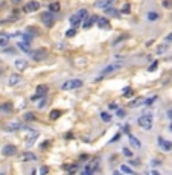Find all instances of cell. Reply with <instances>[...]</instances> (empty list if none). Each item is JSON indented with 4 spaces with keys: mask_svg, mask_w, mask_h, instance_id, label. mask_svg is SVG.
<instances>
[{
    "mask_svg": "<svg viewBox=\"0 0 172 175\" xmlns=\"http://www.w3.org/2000/svg\"><path fill=\"white\" fill-rule=\"evenodd\" d=\"M87 17H88V11L87 9H79L73 15H70L69 21H70L72 26H75V29H76V26L81 24V23H84V20H87Z\"/></svg>",
    "mask_w": 172,
    "mask_h": 175,
    "instance_id": "6da1fadb",
    "label": "cell"
},
{
    "mask_svg": "<svg viewBox=\"0 0 172 175\" xmlns=\"http://www.w3.org/2000/svg\"><path fill=\"white\" fill-rule=\"evenodd\" d=\"M137 124L142 129L145 131H149L152 129V114L151 113H148V114H142L139 119H137Z\"/></svg>",
    "mask_w": 172,
    "mask_h": 175,
    "instance_id": "7a4b0ae2",
    "label": "cell"
},
{
    "mask_svg": "<svg viewBox=\"0 0 172 175\" xmlns=\"http://www.w3.org/2000/svg\"><path fill=\"white\" fill-rule=\"evenodd\" d=\"M82 87V81L81 79H67L62 82L61 89L62 90H76V89H81Z\"/></svg>",
    "mask_w": 172,
    "mask_h": 175,
    "instance_id": "3957f363",
    "label": "cell"
},
{
    "mask_svg": "<svg viewBox=\"0 0 172 175\" xmlns=\"http://www.w3.org/2000/svg\"><path fill=\"white\" fill-rule=\"evenodd\" d=\"M122 63H113V64H108V66H105L102 70H101V76H105V75H110V73H114V72H117L119 69H122Z\"/></svg>",
    "mask_w": 172,
    "mask_h": 175,
    "instance_id": "277c9868",
    "label": "cell"
},
{
    "mask_svg": "<svg viewBox=\"0 0 172 175\" xmlns=\"http://www.w3.org/2000/svg\"><path fill=\"white\" fill-rule=\"evenodd\" d=\"M28 133H29V136L26 137V142L24 143H26V148H32L35 145V140L38 139L40 133H38V131H35V129H29Z\"/></svg>",
    "mask_w": 172,
    "mask_h": 175,
    "instance_id": "5b68a950",
    "label": "cell"
},
{
    "mask_svg": "<svg viewBox=\"0 0 172 175\" xmlns=\"http://www.w3.org/2000/svg\"><path fill=\"white\" fill-rule=\"evenodd\" d=\"M38 8H40V2H37V0H31V2H28L23 6V12L31 14V12L38 11Z\"/></svg>",
    "mask_w": 172,
    "mask_h": 175,
    "instance_id": "8992f818",
    "label": "cell"
},
{
    "mask_svg": "<svg viewBox=\"0 0 172 175\" xmlns=\"http://www.w3.org/2000/svg\"><path fill=\"white\" fill-rule=\"evenodd\" d=\"M5 129L11 133V131H19V129H26V131H29L31 128H28V126L24 128V126L20 124V122H9V124L6 125V128H5Z\"/></svg>",
    "mask_w": 172,
    "mask_h": 175,
    "instance_id": "52a82bcc",
    "label": "cell"
},
{
    "mask_svg": "<svg viewBox=\"0 0 172 175\" xmlns=\"http://www.w3.org/2000/svg\"><path fill=\"white\" fill-rule=\"evenodd\" d=\"M116 2V0H97V2L95 3V6L97 8V9H108V8H111L113 3Z\"/></svg>",
    "mask_w": 172,
    "mask_h": 175,
    "instance_id": "ba28073f",
    "label": "cell"
},
{
    "mask_svg": "<svg viewBox=\"0 0 172 175\" xmlns=\"http://www.w3.org/2000/svg\"><path fill=\"white\" fill-rule=\"evenodd\" d=\"M41 20H43V23L46 24L47 28H50V26L55 23V19H53L52 12H43V14H41Z\"/></svg>",
    "mask_w": 172,
    "mask_h": 175,
    "instance_id": "9c48e42d",
    "label": "cell"
},
{
    "mask_svg": "<svg viewBox=\"0 0 172 175\" xmlns=\"http://www.w3.org/2000/svg\"><path fill=\"white\" fill-rule=\"evenodd\" d=\"M46 93H47V85H38L37 87V94L32 96L34 101L41 99V98H46Z\"/></svg>",
    "mask_w": 172,
    "mask_h": 175,
    "instance_id": "30bf717a",
    "label": "cell"
},
{
    "mask_svg": "<svg viewBox=\"0 0 172 175\" xmlns=\"http://www.w3.org/2000/svg\"><path fill=\"white\" fill-rule=\"evenodd\" d=\"M20 82H22V76L19 73H12L9 78H8V85H11V87L19 85Z\"/></svg>",
    "mask_w": 172,
    "mask_h": 175,
    "instance_id": "8fae6325",
    "label": "cell"
},
{
    "mask_svg": "<svg viewBox=\"0 0 172 175\" xmlns=\"http://www.w3.org/2000/svg\"><path fill=\"white\" fill-rule=\"evenodd\" d=\"M158 146L161 148V149H165V151H171L172 149V142H169V140L166 139H163V137H158Z\"/></svg>",
    "mask_w": 172,
    "mask_h": 175,
    "instance_id": "7c38bea8",
    "label": "cell"
},
{
    "mask_svg": "<svg viewBox=\"0 0 172 175\" xmlns=\"http://www.w3.org/2000/svg\"><path fill=\"white\" fill-rule=\"evenodd\" d=\"M96 24L99 26V29H110V28H111L110 21H108V20L105 19V17H97Z\"/></svg>",
    "mask_w": 172,
    "mask_h": 175,
    "instance_id": "4fadbf2b",
    "label": "cell"
},
{
    "mask_svg": "<svg viewBox=\"0 0 172 175\" xmlns=\"http://www.w3.org/2000/svg\"><path fill=\"white\" fill-rule=\"evenodd\" d=\"M31 55H32V58H34L35 61H41V59H44V58H46L47 52L41 49V50H35V52H31Z\"/></svg>",
    "mask_w": 172,
    "mask_h": 175,
    "instance_id": "5bb4252c",
    "label": "cell"
},
{
    "mask_svg": "<svg viewBox=\"0 0 172 175\" xmlns=\"http://www.w3.org/2000/svg\"><path fill=\"white\" fill-rule=\"evenodd\" d=\"M6 157H12V155H15V152H17V148L14 146V145H6V146H3V151H2Z\"/></svg>",
    "mask_w": 172,
    "mask_h": 175,
    "instance_id": "9a60e30c",
    "label": "cell"
},
{
    "mask_svg": "<svg viewBox=\"0 0 172 175\" xmlns=\"http://www.w3.org/2000/svg\"><path fill=\"white\" fill-rule=\"evenodd\" d=\"M29 67V63L26 59H15V69H19L20 72H24Z\"/></svg>",
    "mask_w": 172,
    "mask_h": 175,
    "instance_id": "2e32d148",
    "label": "cell"
},
{
    "mask_svg": "<svg viewBox=\"0 0 172 175\" xmlns=\"http://www.w3.org/2000/svg\"><path fill=\"white\" fill-rule=\"evenodd\" d=\"M9 35L5 34V32H0V47H5L8 46V43H9Z\"/></svg>",
    "mask_w": 172,
    "mask_h": 175,
    "instance_id": "e0dca14e",
    "label": "cell"
},
{
    "mask_svg": "<svg viewBox=\"0 0 172 175\" xmlns=\"http://www.w3.org/2000/svg\"><path fill=\"white\" fill-rule=\"evenodd\" d=\"M96 21H97V17H96V15H92V17H90L88 20H85V21L82 23L84 29H88V28H92V26H93V24H95Z\"/></svg>",
    "mask_w": 172,
    "mask_h": 175,
    "instance_id": "ac0fdd59",
    "label": "cell"
},
{
    "mask_svg": "<svg viewBox=\"0 0 172 175\" xmlns=\"http://www.w3.org/2000/svg\"><path fill=\"white\" fill-rule=\"evenodd\" d=\"M142 105H145V98H137V99H134V101L130 104V107L135 108V107H142Z\"/></svg>",
    "mask_w": 172,
    "mask_h": 175,
    "instance_id": "d6986e66",
    "label": "cell"
},
{
    "mask_svg": "<svg viewBox=\"0 0 172 175\" xmlns=\"http://www.w3.org/2000/svg\"><path fill=\"white\" fill-rule=\"evenodd\" d=\"M130 143H131V146L137 148V149H139V148H142V143L139 142V139L134 137V136H131V134H130Z\"/></svg>",
    "mask_w": 172,
    "mask_h": 175,
    "instance_id": "ffe728a7",
    "label": "cell"
},
{
    "mask_svg": "<svg viewBox=\"0 0 172 175\" xmlns=\"http://www.w3.org/2000/svg\"><path fill=\"white\" fill-rule=\"evenodd\" d=\"M19 47L23 50V52H31V44L28 41H20L19 43Z\"/></svg>",
    "mask_w": 172,
    "mask_h": 175,
    "instance_id": "44dd1931",
    "label": "cell"
},
{
    "mask_svg": "<svg viewBox=\"0 0 172 175\" xmlns=\"http://www.w3.org/2000/svg\"><path fill=\"white\" fill-rule=\"evenodd\" d=\"M59 3L58 2H53V3H50L49 5V12H58L59 11Z\"/></svg>",
    "mask_w": 172,
    "mask_h": 175,
    "instance_id": "7402d4cb",
    "label": "cell"
},
{
    "mask_svg": "<svg viewBox=\"0 0 172 175\" xmlns=\"http://www.w3.org/2000/svg\"><path fill=\"white\" fill-rule=\"evenodd\" d=\"M97 164H99V160H97V159H93V160H92V163H90V164H87V166H85V168H88V169H92V171L95 172V171L97 169Z\"/></svg>",
    "mask_w": 172,
    "mask_h": 175,
    "instance_id": "603a6c76",
    "label": "cell"
},
{
    "mask_svg": "<svg viewBox=\"0 0 172 175\" xmlns=\"http://www.w3.org/2000/svg\"><path fill=\"white\" fill-rule=\"evenodd\" d=\"M146 17H148V20H149V21H157V20L160 19V15H158L157 12H152V11H151V12H148V15H146Z\"/></svg>",
    "mask_w": 172,
    "mask_h": 175,
    "instance_id": "cb8c5ba5",
    "label": "cell"
},
{
    "mask_svg": "<svg viewBox=\"0 0 172 175\" xmlns=\"http://www.w3.org/2000/svg\"><path fill=\"white\" fill-rule=\"evenodd\" d=\"M120 172H122V174H130V175H134V171H133L131 168H128L126 164H122V166H120Z\"/></svg>",
    "mask_w": 172,
    "mask_h": 175,
    "instance_id": "d4e9b609",
    "label": "cell"
},
{
    "mask_svg": "<svg viewBox=\"0 0 172 175\" xmlns=\"http://www.w3.org/2000/svg\"><path fill=\"white\" fill-rule=\"evenodd\" d=\"M101 119H102V122H105V124H108V122H111V116L108 114V113H101Z\"/></svg>",
    "mask_w": 172,
    "mask_h": 175,
    "instance_id": "484cf974",
    "label": "cell"
},
{
    "mask_svg": "<svg viewBox=\"0 0 172 175\" xmlns=\"http://www.w3.org/2000/svg\"><path fill=\"white\" fill-rule=\"evenodd\" d=\"M49 116H50V119H53V120H55V119H58V117L61 116V111H59V110H52Z\"/></svg>",
    "mask_w": 172,
    "mask_h": 175,
    "instance_id": "4316f807",
    "label": "cell"
},
{
    "mask_svg": "<svg viewBox=\"0 0 172 175\" xmlns=\"http://www.w3.org/2000/svg\"><path fill=\"white\" fill-rule=\"evenodd\" d=\"M64 169L69 171L70 174H73V172H76L78 168H76V164H66V166H64Z\"/></svg>",
    "mask_w": 172,
    "mask_h": 175,
    "instance_id": "83f0119b",
    "label": "cell"
},
{
    "mask_svg": "<svg viewBox=\"0 0 172 175\" xmlns=\"http://www.w3.org/2000/svg\"><path fill=\"white\" fill-rule=\"evenodd\" d=\"M123 96H125V98H130V96H133L134 93H133V89H131V87H126V89H123Z\"/></svg>",
    "mask_w": 172,
    "mask_h": 175,
    "instance_id": "f1b7e54d",
    "label": "cell"
},
{
    "mask_svg": "<svg viewBox=\"0 0 172 175\" xmlns=\"http://www.w3.org/2000/svg\"><path fill=\"white\" fill-rule=\"evenodd\" d=\"M105 12H107L108 15H113V17H117V15H119V12H117L113 6H111V8H108V9H105Z\"/></svg>",
    "mask_w": 172,
    "mask_h": 175,
    "instance_id": "f546056e",
    "label": "cell"
},
{
    "mask_svg": "<svg viewBox=\"0 0 172 175\" xmlns=\"http://www.w3.org/2000/svg\"><path fill=\"white\" fill-rule=\"evenodd\" d=\"M23 119L28 120V122H32V120H35V116H34V113H26V114L23 116Z\"/></svg>",
    "mask_w": 172,
    "mask_h": 175,
    "instance_id": "4dcf8cb0",
    "label": "cell"
},
{
    "mask_svg": "<svg viewBox=\"0 0 172 175\" xmlns=\"http://www.w3.org/2000/svg\"><path fill=\"white\" fill-rule=\"evenodd\" d=\"M47 104V99L46 98H41L40 101H38V104H37V107L38 108H44V105H46Z\"/></svg>",
    "mask_w": 172,
    "mask_h": 175,
    "instance_id": "1f68e13d",
    "label": "cell"
},
{
    "mask_svg": "<svg viewBox=\"0 0 172 175\" xmlns=\"http://www.w3.org/2000/svg\"><path fill=\"white\" fill-rule=\"evenodd\" d=\"M23 159H24V160H35L37 157H35L34 154H31V152H26V154L23 155Z\"/></svg>",
    "mask_w": 172,
    "mask_h": 175,
    "instance_id": "d6a6232c",
    "label": "cell"
},
{
    "mask_svg": "<svg viewBox=\"0 0 172 175\" xmlns=\"http://www.w3.org/2000/svg\"><path fill=\"white\" fill-rule=\"evenodd\" d=\"M122 152H123V155H125V157H128V159H131V157H133V152L128 149V148H123Z\"/></svg>",
    "mask_w": 172,
    "mask_h": 175,
    "instance_id": "836d02e7",
    "label": "cell"
},
{
    "mask_svg": "<svg viewBox=\"0 0 172 175\" xmlns=\"http://www.w3.org/2000/svg\"><path fill=\"white\" fill-rule=\"evenodd\" d=\"M168 47H169L168 44H163V46H158V47H157V52H158V54H163V52H166V50H168Z\"/></svg>",
    "mask_w": 172,
    "mask_h": 175,
    "instance_id": "e575fe53",
    "label": "cell"
},
{
    "mask_svg": "<svg viewBox=\"0 0 172 175\" xmlns=\"http://www.w3.org/2000/svg\"><path fill=\"white\" fill-rule=\"evenodd\" d=\"M66 35H67V37H75V35H76V29H75V28H72V29H69Z\"/></svg>",
    "mask_w": 172,
    "mask_h": 175,
    "instance_id": "d590c367",
    "label": "cell"
},
{
    "mask_svg": "<svg viewBox=\"0 0 172 175\" xmlns=\"http://www.w3.org/2000/svg\"><path fill=\"white\" fill-rule=\"evenodd\" d=\"M82 175H95V172H93L92 169H88V168H85V169L82 171Z\"/></svg>",
    "mask_w": 172,
    "mask_h": 175,
    "instance_id": "8d00e7d4",
    "label": "cell"
},
{
    "mask_svg": "<svg viewBox=\"0 0 172 175\" xmlns=\"http://www.w3.org/2000/svg\"><path fill=\"white\" fill-rule=\"evenodd\" d=\"M47 166H41V169H40V175H46L47 174Z\"/></svg>",
    "mask_w": 172,
    "mask_h": 175,
    "instance_id": "74e56055",
    "label": "cell"
},
{
    "mask_svg": "<svg viewBox=\"0 0 172 175\" xmlns=\"http://www.w3.org/2000/svg\"><path fill=\"white\" fill-rule=\"evenodd\" d=\"M157 66H158V63H157V61H156V63H152V64L149 66V69H148V70H149V72H154V70H156V69H157Z\"/></svg>",
    "mask_w": 172,
    "mask_h": 175,
    "instance_id": "f35d334b",
    "label": "cell"
},
{
    "mask_svg": "<svg viewBox=\"0 0 172 175\" xmlns=\"http://www.w3.org/2000/svg\"><path fill=\"white\" fill-rule=\"evenodd\" d=\"M122 12H123V14H128V12H130V5H125V6L122 8Z\"/></svg>",
    "mask_w": 172,
    "mask_h": 175,
    "instance_id": "ab89813d",
    "label": "cell"
},
{
    "mask_svg": "<svg viewBox=\"0 0 172 175\" xmlns=\"http://www.w3.org/2000/svg\"><path fill=\"white\" fill-rule=\"evenodd\" d=\"M3 110H5V111H11V110H12L11 104H5V105H3Z\"/></svg>",
    "mask_w": 172,
    "mask_h": 175,
    "instance_id": "60d3db41",
    "label": "cell"
},
{
    "mask_svg": "<svg viewBox=\"0 0 172 175\" xmlns=\"http://www.w3.org/2000/svg\"><path fill=\"white\" fill-rule=\"evenodd\" d=\"M117 116H119V117H123V116H125V111H123V110H119V108H117Z\"/></svg>",
    "mask_w": 172,
    "mask_h": 175,
    "instance_id": "b9f144b4",
    "label": "cell"
},
{
    "mask_svg": "<svg viewBox=\"0 0 172 175\" xmlns=\"http://www.w3.org/2000/svg\"><path fill=\"white\" fill-rule=\"evenodd\" d=\"M108 107H110V110H117V104H110Z\"/></svg>",
    "mask_w": 172,
    "mask_h": 175,
    "instance_id": "7bdbcfd3",
    "label": "cell"
},
{
    "mask_svg": "<svg viewBox=\"0 0 172 175\" xmlns=\"http://www.w3.org/2000/svg\"><path fill=\"white\" fill-rule=\"evenodd\" d=\"M168 117L172 120V108H171V110H168Z\"/></svg>",
    "mask_w": 172,
    "mask_h": 175,
    "instance_id": "ee69618b",
    "label": "cell"
},
{
    "mask_svg": "<svg viewBox=\"0 0 172 175\" xmlns=\"http://www.w3.org/2000/svg\"><path fill=\"white\" fill-rule=\"evenodd\" d=\"M119 137H120V134H116V136L113 137V140H111V142H116V140H117V139H119Z\"/></svg>",
    "mask_w": 172,
    "mask_h": 175,
    "instance_id": "f6af8a7d",
    "label": "cell"
},
{
    "mask_svg": "<svg viewBox=\"0 0 172 175\" xmlns=\"http://www.w3.org/2000/svg\"><path fill=\"white\" fill-rule=\"evenodd\" d=\"M166 41H172V34H169L168 37H166Z\"/></svg>",
    "mask_w": 172,
    "mask_h": 175,
    "instance_id": "bcb514c9",
    "label": "cell"
},
{
    "mask_svg": "<svg viewBox=\"0 0 172 175\" xmlns=\"http://www.w3.org/2000/svg\"><path fill=\"white\" fill-rule=\"evenodd\" d=\"M151 175H160V174H158L157 171H152V172H151Z\"/></svg>",
    "mask_w": 172,
    "mask_h": 175,
    "instance_id": "7dc6e473",
    "label": "cell"
},
{
    "mask_svg": "<svg viewBox=\"0 0 172 175\" xmlns=\"http://www.w3.org/2000/svg\"><path fill=\"white\" fill-rule=\"evenodd\" d=\"M113 175H122V172H119V171H116V172H114Z\"/></svg>",
    "mask_w": 172,
    "mask_h": 175,
    "instance_id": "c3c4849f",
    "label": "cell"
},
{
    "mask_svg": "<svg viewBox=\"0 0 172 175\" xmlns=\"http://www.w3.org/2000/svg\"><path fill=\"white\" fill-rule=\"evenodd\" d=\"M12 2H14V3H19V2H22V0H12Z\"/></svg>",
    "mask_w": 172,
    "mask_h": 175,
    "instance_id": "681fc988",
    "label": "cell"
},
{
    "mask_svg": "<svg viewBox=\"0 0 172 175\" xmlns=\"http://www.w3.org/2000/svg\"><path fill=\"white\" fill-rule=\"evenodd\" d=\"M0 175H5V174H0Z\"/></svg>",
    "mask_w": 172,
    "mask_h": 175,
    "instance_id": "f907efd6",
    "label": "cell"
}]
</instances>
